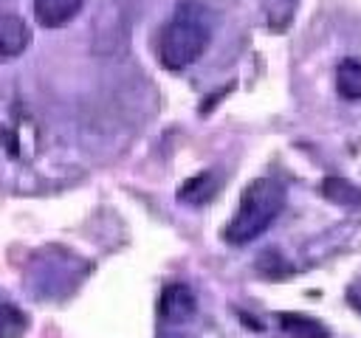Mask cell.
Instances as JSON below:
<instances>
[{"label": "cell", "mask_w": 361, "mask_h": 338, "mask_svg": "<svg viewBox=\"0 0 361 338\" xmlns=\"http://www.w3.org/2000/svg\"><path fill=\"white\" fill-rule=\"evenodd\" d=\"M195 310H197V301H195V293L186 284H169V287H164L161 301H158V313H161L164 321H172V324L186 321V318L195 315Z\"/></svg>", "instance_id": "obj_3"}, {"label": "cell", "mask_w": 361, "mask_h": 338, "mask_svg": "<svg viewBox=\"0 0 361 338\" xmlns=\"http://www.w3.org/2000/svg\"><path fill=\"white\" fill-rule=\"evenodd\" d=\"M212 42V14L206 6L186 0L178 3L158 34V59L169 70L195 65Z\"/></svg>", "instance_id": "obj_1"}, {"label": "cell", "mask_w": 361, "mask_h": 338, "mask_svg": "<svg viewBox=\"0 0 361 338\" xmlns=\"http://www.w3.org/2000/svg\"><path fill=\"white\" fill-rule=\"evenodd\" d=\"M322 194L330 200V203H338L344 208H353V206H361V186L344 180V177H327L322 183Z\"/></svg>", "instance_id": "obj_7"}, {"label": "cell", "mask_w": 361, "mask_h": 338, "mask_svg": "<svg viewBox=\"0 0 361 338\" xmlns=\"http://www.w3.org/2000/svg\"><path fill=\"white\" fill-rule=\"evenodd\" d=\"M28 330V315L14 304H0V338H20Z\"/></svg>", "instance_id": "obj_10"}, {"label": "cell", "mask_w": 361, "mask_h": 338, "mask_svg": "<svg viewBox=\"0 0 361 338\" xmlns=\"http://www.w3.org/2000/svg\"><path fill=\"white\" fill-rule=\"evenodd\" d=\"M279 324H282V330L290 332L293 338H327L324 324H319L316 318L299 315V313H282V315H279Z\"/></svg>", "instance_id": "obj_8"}, {"label": "cell", "mask_w": 361, "mask_h": 338, "mask_svg": "<svg viewBox=\"0 0 361 338\" xmlns=\"http://www.w3.org/2000/svg\"><path fill=\"white\" fill-rule=\"evenodd\" d=\"M347 301L361 313V279H355V282L350 284V290H347Z\"/></svg>", "instance_id": "obj_11"}, {"label": "cell", "mask_w": 361, "mask_h": 338, "mask_svg": "<svg viewBox=\"0 0 361 338\" xmlns=\"http://www.w3.org/2000/svg\"><path fill=\"white\" fill-rule=\"evenodd\" d=\"M336 90L347 101L361 99V59H344L336 68Z\"/></svg>", "instance_id": "obj_6"}, {"label": "cell", "mask_w": 361, "mask_h": 338, "mask_svg": "<svg viewBox=\"0 0 361 338\" xmlns=\"http://www.w3.org/2000/svg\"><path fill=\"white\" fill-rule=\"evenodd\" d=\"M31 42V31L23 17L17 14H0V62L17 59Z\"/></svg>", "instance_id": "obj_4"}, {"label": "cell", "mask_w": 361, "mask_h": 338, "mask_svg": "<svg viewBox=\"0 0 361 338\" xmlns=\"http://www.w3.org/2000/svg\"><path fill=\"white\" fill-rule=\"evenodd\" d=\"M85 0H34V17L45 28H59L82 11Z\"/></svg>", "instance_id": "obj_5"}, {"label": "cell", "mask_w": 361, "mask_h": 338, "mask_svg": "<svg viewBox=\"0 0 361 338\" xmlns=\"http://www.w3.org/2000/svg\"><path fill=\"white\" fill-rule=\"evenodd\" d=\"M282 206H285V189L276 180H268V177L251 180L245 186V192L240 194V206L231 214L223 237L231 245H245V242L257 239L279 217Z\"/></svg>", "instance_id": "obj_2"}, {"label": "cell", "mask_w": 361, "mask_h": 338, "mask_svg": "<svg viewBox=\"0 0 361 338\" xmlns=\"http://www.w3.org/2000/svg\"><path fill=\"white\" fill-rule=\"evenodd\" d=\"M214 189H217L214 175H212V172H203V175L186 180V186L178 192V197L186 200V203H206V200L214 194Z\"/></svg>", "instance_id": "obj_9"}, {"label": "cell", "mask_w": 361, "mask_h": 338, "mask_svg": "<svg viewBox=\"0 0 361 338\" xmlns=\"http://www.w3.org/2000/svg\"><path fill=\"white\" fill-rule=\"evenodd\" d=\"M172 338H186V335H172Z\"/></svg>", "instance_id": "obj_12"}]
</instances>
